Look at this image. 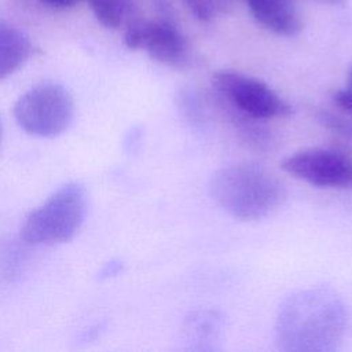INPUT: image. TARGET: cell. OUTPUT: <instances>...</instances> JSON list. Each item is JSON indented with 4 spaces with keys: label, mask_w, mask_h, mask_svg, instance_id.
Instances as JSON below:
<instances>
[{
    "label": "cell",
    "mask_w": 352,
    "mask_h": 352,
    "mask_svg": "<svg viewBox=\"0 0 352 352\" xmlns=\"http://www.w3.org/2000/svg\"><path fill=\"white\" fill-rule=\"evenodd\" d=\"M253 18L267 30L293 37L302 29V21L292 0H245Z\"/></svg>",
    "instance_id": "obj_8"
},
{
    "label": "cell",
    "mask_w": 352,
    "mask_h": 352,
    "mask_svg": "<svg viewBox=\"0 0 352 352\" xmlns=\"http://www.w3.org/2000/svg\"><path fill=\"white\" fill-rule=\"evenodd\" d=\"M315 1L322 3V4L334 6V7H344L346 4V0H315Z\"/></svg>",
    "instance_id": "obj_16"
},
{
    "label": "cell",
    "mask_w": 352,
    "mask_h": 352,
    "mask_svg": "<svg viewBox=\"0 0 352 352\" xmlns=\"http://www.w3.org/2000/svg\"><path fill=\"white\" fill-rule=\"evenodd\" d=\"M280 168L296 179L323 188H352V157L338 148L311 147L287 155Z\"/></svg>",
    "instance_id": "obj_6"
},
{
    "label": "cell",
    "mask_w": 352,
    "mask_h": 352,
    "mask_svg": "<svg viewBox=\"0 0 352 352\" xmlns=\"http://www.w3.org/2000/svg\"><path fill=\"white\" fill-rule=\"evenodd\" d=\"M221 327L223 320L217 312L197 311L186 319L183 330L190 349L210 351L216 349Z\"/></svg>",
    "instance_id": "obj_10"
},
{
    "label": "cell",
    "mask_w": 352,
    "mask_h": 352,
    "mask_svg": "<svg viewBox=\"0 0 352 352\" xmlns=\"http://www.w3.org/2000/svg\"><path fill=\"white\" fill-rule=\"evenodd\" d=\"M212 199L238 220H260L276 210L286 198L285 186L267 168L239 162L216 170L209 180Z\"/></svg>",
    "instance_id": "obj_2"
},
{
    "label": "cell",
    "mask_w": 352,
    "mask_h": 352,
    "mask_svg": "<svg viewBox=\"0 0 352 352\" xmlns=\"http://www.w3.org/2000/svg\"><path fill=\"white\" fill-rule=\"evenodd\" d=\"M216 96L236 110L257 120L286 117L290 104L270 85L235 70H217L212 76Z\"/></svg>",
    "instance_id": "obj_5"
},
{
    "label": "cell",
    "mask_w": 352,
    "mask_h": 352,
    "mask_svg": "<svg viewBox=\"0 0 352 352\" xmlns=\"http://www.w3.org/2000/svg\"><path fill=\"white\" fill-rule=\"evenodd\" d=\"M346 308L329 287H307L289 294L275 319V342L286 352L338 351L346 331Z\"/></svg>",
    "instance_id": "obj_1"
},
{
    "label": "cell",
    "mask_w": 352,
    "mask_h": 352,
    "mask_svg": "<svg viewBox=\"0 0 352 352\" xmlns=\"http://www.w3.org/2000/svg\"><path fill=\"white\" fill-rule=\"evenodd\" d=\"M40 1L47 4V6H50V7L65 10V8H70L74 4H77L78 0H40Z\"/></svg>",
    "instance_id": "obj_15"
},
{
    "label": "cell",
    "mask_w": 352,
    "mask_h": 352,
    "mask_svg": "<svg viewBox=\"0 0 352 352\" xmlns=\"http://www.w3.org/2000/svg\"><path fill=\"white\" fill-rule=\"evenodd\" d=\"M124 44L129 50H144L154 60L179 66L187 59L188 44L170 21L133 19L124 33Z\"/></svg>",
    "instance_id": "obj_7"
},
{
    "label": "cell",
    "mask_w": 352,
    "mask_h": 352,
    "mask_svg": "<svg viewBox=\"0 0 352 352\" xmlns=\"http://www.w3.org/2000/svg\"><path fill=\"white\" fill-rule=\"evenodd\" d=\"M96 19L109 29L118 28L129 12L126 0H87Z\"/></svg>",
    "instance_id": "obj_11"
},
{
    "label": "cell",
    "mask_w": 352,
    "mask_h": 352,
    "mask_svg": "<svg viewBox=\"0 0 352 352\" xmlns=\"http://www.w3.org/2000/svg\"><path fill=\"white\" fill-rule=\"evenodd\" d=\"M316 120L330 132L352 140V120L329 110H319L316 113Z\"/></svg>",
    "instance_id": "obj_12"
},
{
    "label": "cell",
    "mask_w": 352,
    "mask_h": 352,
    "mask_svg": "<svg viewBox=\"0 0 352 352\" xmlns=\"http://www.w3.org/2000/svg\"><path fill=\"white\" fill-rule=\"evenodd\" d=\"M183 3L199 22L212 21L219 7L216 0H183Z\"/></svg>",
    "instance_id": "obj_13"
},
{
    "label": "cell",
    "mask_w": 352,
    "mask_h": 352,
    "mask_svg": "<svg viewBox=\"0 0 352 352\" xmlns=\"http://www.w3.org/2000/svg\"><path fill=\"white\" fill-rule=\"evenodd\" d=\"M333 104L337 109L352 116V66L346 73V87L334 92Z\"/></svg>",
    "instance_id": "obj_14"
},
{
    "label": "cell",
    "mask_w": 352,
    "mask_h": 352,
    "mask_svg": "<svg viewBox=\"0 0 352 352\" xmlns=\"http://www.w3.org/2000/svg\"><path fill=\"white\" fill-rule=\"evenodd\" d=\"M74 114L69 91L55 82H41L26 91L14 106L16 124L29 135L55 138L63 133Z\"/></svg>",
    "instance_id": "obj_4"
},
{
    "label": "cell",
    "mask_w": 352,
    "mask_h": 352,
    "mask_svg": "<svg viewBox=\"0 0 352 352\" xmlns=\"http://www.w3.org/2000/svg\"><path fill=\"white\" fill-rule=\"evenodd\" d=\"M85 212L84 186L77 182L67 183L28 214L22 226V236L34 245L67 242L80 230Z\"/></svg>",
    "instance_id": "obj_3"
},
{
    "label": "cell",
    "mask_w": 352,
    "mask_h": 352,
    "mask_svg": "<svg viewBox=\"0 0 352 352\" xmlns=\"http://www.w3.org/2000/svg\"><path fill=\"white\" fill-rule=\"evenodd\" d=\"M33 52L32 41L16 26L0 21V80L21 69Z\"/></svg>",
    "instance_id": "obj_9"
},
{
    "label": "cell",
    "mask_w": 352,
    "mask_h": 352,
    "mask_svg": "<svg viewBox=\"0 0 352 352\" xmlns=\"http://www.w3.org/2000/svg\"><path fill=\"white\" fill-rule=\"evenodd\" d=\"M1 133H3V124H1V120H0V142H1Z\"/></svg>",
    "instance_id": "obj_17"
}]
</instances>
